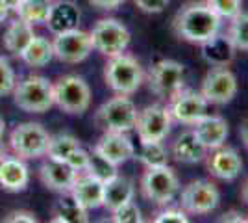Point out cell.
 I'll list each match as a JSON object with an SVG mask.
<instances>
[{"instance_id": "obj_31", "label": "cell", "mask_w": 248, "mask_h": 223, "mask_svg": "<svg viewBox=\"0 0 248 223\" xmlns=\"http://www.w3.org/2000/svg\"><path fill=\"white\" fill-rule=\"evenodd\" d=\"M230 39L237 51H247L248 52V13H239L237 17L232 19L230 26Z\"/></svg>"}, {"instance_id": "obj_10", "label": "cell", "mask_w": 248, "mask_h": 223, "mask_svg": "<svg viewBox=\"0 0 248 223\" xmlns=\"http://www.w3.org/2000/svg\"><path fill=\"white\" fill-rule=\"evenodd\" d=\"M170 125H172V117L169 114V108L163 104H150L141 112H137L134 128L137 130L139 141L148 143V141H163L170 132Z\"/></svg>"}, {"instance_id": "obj_37", "label": "cell", "mask_w": 248, "mask_h": 223, "mask_svg": "<svg viewBox=\"0 0 248 223\" xmlns=\"http://www.w3.org/2000/svg\"><path fill=\"white\" fill-rule=\"evenodd\" d=\"M73 170H76L78 173H82V171H85V168H87V164H89V153L85 151V149H82V145L78 149H74L73 153L67 156V160H65Z\"/></svg>"}, {"instance_id": "obj_34", "label": "cell", "mask_w": 248, "mask_h": 223, "mask_svg": "<svg viewBox=\"0 0 248 223\" xmlns=\"http://www.w3.org/2000/svg\"><path fill=\"white\" fill-rule=\"evenodd\" d=\"M206 4L220 19H233L241 13V0H206Z\"/></svg>"}, {"instance_id": "obj_4", "label": "cell", "mask_w": 248, "mask_h": 223, "mask_svg": "<svg viewBox=\"0 0 248 223\" xmlns=\"http://www.w3.org/2000/svg\"><path fill=\"white\" fill-rule=\"evenodd\" d=\"M54 104L69 116H82L91 106V87L78 74H65L54 84Z\"/></svg>"}, {"instance_id": "obj_16", "label": "cell", "mask_w": 248, "mask_h": 223, "mask_svg": "<svg viewBox=\"0 0 248 223\" xmlns=\"http://www.w3.org/2000/svg\"><path fill=\"white\" fill-rule=\"evenodd\" d=\"M71 197L78 203L82 208H85L87 212L100 208L104 203V182L100 179H96L89 173H78L76 181H74L73 188H71Z\"/></svg>"}, {"instance_id": "obj_23", "label": "cell", "mask_w": 248, "mask_h": 223, "mask_svg": "<svg viewBox=\"0 0 248 223\" xmlns=\"http://www.w3.org/2000/svg\"><path fill=\"white\" fill-rule=\"evenodd\" d=\"M134 182L130 181L128 177L123 175H115L111 179L104 182V203L102 206H106L109 212H113L115 208H119L121 205H124L126 201L134 199Z\"/></svg>"}, {"instance_id": "obj_11", "label": "cell", "mask_w": 248, "mask_h": 223, "mask_svg": "<svg viewBox=\"0 0 248 223\" xmlns=\"http://www.w3.org/2000/svg\"><path fill=\"white\" fill-rule=\"evenodd\" d=\"M186 67L174 60H159L148 73V86L161 99H170L184 87Z\"/></svg>"}, {"instance_id": "obj_19", "label": "cell", "mask_w": 248, "mask_h": 223, "mask_svg": "<svg viewBox=\"0 0 248 223\" xmlns=\"http://www.w3.org/2000/svg\"><path fill=\"white\" fill-rule=\"evenodd\" d=\"M30 182V171L19 156H0V188L6 191L26 190Z\"/></svg>"}, {"instance_id": "obj_22", "label": "cell", "mask_w": 248, "mask_h": 223, "mask_svg": "<svg viewBox=\"0 0 248 223\" xmlns=\"http://www.w3.org/2000/svg\"><path fill=\"white\" fill-rule=\"evenodd\" d=\"M200 47H202V58L211 67H228L233 62V56L237 51L228 34H215L207 41L200 43Z\"/></svg>"}, {"instance_id": "obj_14", "label": "cell", "mask_w": 248, "mask_h": 223, "mask_svg": "<svg viewBox=\"0 0 248 223\" xmlns=\"http://www.w3.org/2000/svg\"><path fill=\"white\" fill-rule=\"evenodd\" d=\"M169 114L172 121L182 125H195L207 114V101L202 93L193 89H180L169 99Z\"/></svg>"}, {"instance_id": "obj_15", "label": "cell", "mask_w": 248, "mask_h": 223, "mask_svg": "<svg viewBox=\"0 0 248 223\" xmlns=\"http://www.w3.org/2000/svg\"><path fill=\"white\" fill-rule=\"evenodd\" d=\"M93 151L113 166H121L135 156L134 141L130 139L128 132H104Z\"/></svg>"}, {"instance_id": "obj_39", "label": "cell", "mask_w": 248, "mask_h": 223, "mask_svg": "<svg viewBox=\"0 0 248 223\" xmlns=\"http://www.w3.org/2000/svg\"><path fill=\"white\" fill-rule=\"evenodd\" d=\"M137 8L145 13H161L170 0H134Z\"/></svg>"}, {"instance_id": "obj_20", "label": "cell", "mask_w": 248, "mask_h": 223, "mask_svg": "<svg viewBox=\"0 0 248 223\" xmlns=\"http://www.w3.org/2000/svg\"><path fill=\"white\" fill-rule=\"evenodd\" d=\"M45 24L48 26L54 35L78 28L80 24V10L73 0H54L48 11V17Z\"/></svg>"}, {"instance_id": "obj_28", "label": "cell", "mask_w": 248, "mask_h": 223, "mask_svg": "<svg viewBox=\"0 0 248 223\" xmlns=\"http://www.w3.org/2000/svg\"><path fill=\"white\" fill-rule=\"evenodd\" d=\"M50 6L52 0H19L13 6V11L17 13V19L33 26V24H45Z\"/></svg>"}, {"instance_id": "obj_43", "label": "cell", "mask_w": 248, "mask_h": 223, "mask_svg": "<svg viewBox=\"0 0 248 223\" xmlns=\"http://www.w3.org/2000/svg\"><path fill=\"white\" fill-rule=\"evenodd\" d=\"M8 15H10V8H8V4H6L4 0H0V24L8 19Z\"/></svg>"}, {"instance_id": "obj_26", "label": "cell", "mask_w": 248, "mask_h": 223, "mask_svg": "<svg viewBox=\"0 0 248 223\" xmlns=\"http://www.w3.org/2000/svg\"><path fill=\"white\" fill-rule=\"evenodd\" d=\"M19 58L30 67H45L50 64L54 58L52 41H48L46 37H41V35H33V39L19 54Z\"/></svg>"}, {"instance_id": "obj_32", "label": "cell", "mask_w": 248, "mask_h": 223, "mask_svg": "<svg viewBox=\"0 0 248 223\" xmlns=\"http://www.w3.org/2000/svg\"><path fill=\"white\" fill-rule=\"evenodd\" d=\"M85 173H89V175H93V177L100 179L102 182H106L108 179L117 175V166L109 164L108 160H104L100 154H96L93 151V153H89V164L85 168Z\"/></svg>"}, {"instance_id": "obj_5", "label": "cell", "mask_w": 248, "mask_h": 223, "mask_svg": "<svg viewBox=\"0 0 248 223\" xmlns=\"http://www.w3.org/2000/svg\"><path fill=\"white\" fill-rule=\"evenodd\" d=\"M137 108L128 95H117L96 110L94 123L104 132H130L135 127Z\"/></svg>"}, {"instance_id": "obj_8", "label": "cell", "mask_w": 248, "mask_h": 223, "mask_svg": "<svg viewBox=\"0 0 248 223\" xmlns=\"http://www.w3.org/2000/svg\"><path fill=\"white\" fill-rule=\"evenodd\" d=\"M91 43L96 52L106 58L123 54L130 45V32L119 19H100L89 32Z\"/></svg>"}, {"instance_id": "obj_44", "label": "cell", "mask_w": 248, "mask_h": 223, "mask_svg": "<svg viewBox=\"0 0 248 223\" xmlns=\"http://www.w3.org/2000/svg\"><path fill=\"white\" fill-rule=\"evenodd\" d=\"M241 195H243V199H245V203L248 205V179H247V182L243 184V190H241Z\"/></svg>"}, {"instance_id": "obj_9", "label": "cell", "mask_w": 248, "mask_h": 223, "mask_svg": "<svg viewBox=\"0 0 248 223\" xmlns=\"http://www.w3.org/2000/svg\"><path fill=\"white\" fill-rule=\"evenodd\" d=\"M220 203V193L217 186L211 181L197 179L184 186L180 193V205L187 214L193 216H204L213 212Z\"/></svg>"}, {"instance_id": "obj_25", "label": "cell", "mask_w": 248, "mask_h": 223, "mask_svg": "<svg viewBox=\"0 0 248 223\" xmlns=\"http://www.w3.org/2000/svg\"><path fill=\"white\" fill-rule=\"evenodd\" d=\"M54 223H87L89 216L87 210L82 208L71 197V193H65L62 199L54 203L52 206V220Z\"/></svg>"}, {"instance_id": "obj_38", "label": "cell", "mask_w": 248, "mask_h": 223, "mask_svg": "<svg viewBox=\"0 0 248 223\" xmlns=\"http://www.w3.org/2000/svg\"><path fill=\"white\" fill-rule=\"evenodd\" d=\"M4 223H37V216L30 210H11L2 218Z\"/></svg>"}, {"instance_id": "obj_17", "label": "cell", "mask_w": 248, "mask_h": 223, "mask_svg": "<svg viewBox=\"0 0 248 223\" xmlns=\"http://www.w3.org/2000/svg\"><path fill=\"white\" fill-rule=\"evenodd\" d=\"M39 177H41L43 184L48 190L69 193L74 181H76V177H78V171L73 170L63 160L48 158L46 162H43V166L39 168Z\"/></svg>"}, {"instance_id": "obj_47", "label": "cell", "mask_w": 248, "mask_h": 223, "mask_svg": "<svg viewBox=\"0 0 248 223\" xmlns=\"http://www.w3.org/2000/svg\"><path fill=\"white\" fill-rule=\"evenodd\" d=\"M247 222H248V218H247Z\"/></svg>"}, {"instance_id": "obj_35", "label": "cell", "mask_w": 248, "mask_h": 223, "mask_svg": "<svg viewBox=\"0 0 248 223\" xmlns=\"http://www.w3.org/2000/svg\"><path fill=\"white\" fill-rule=\"evenodd\" d=\"M15 89V73L11 69L8 58L0 56V97L13 93Z\"/></svg>"}, {"instance_id": "obj_24", "label": "cell", "mask_w": 248, "mask_h": 223, "mask_svg": "<svg viewBox=\"0 0 248 223\" xmlns=\"http://www.w3.org/2000/svg\"><path fill=\"white\" fill-rule=\"evenodd\" d=\"M207 149L193 130L182 132L172 143V156L182 164H197L206 158Z\"/></svg>"}, {"instance_id": "obj_7", "label": "cell", "mask_w": 248, "mask_h": 223, "mask_svg": "<svg viewBox=\"0 0 248 223\" xmlns=\"http://www.w3.org/2000/svg\"><path fill=\"white\" fill-rule=\"evenodd\" d=\"M180 190V181L172 168L159 166V168H146L141 177V191L148 201L155 205H169Z\"/></svg>"}, {"instance_id": "obj_6", "label": "cell", "mask_w": 248, "mask_h": 223, "mask_svg": "<svg viewBox=\"0 0 248 223\" xmlns=\"http://www.w3.org/2000/svg\"><path fill=\"white\" fill-rule=\"evenodd\" d=\"M50 134L41 123L26 121L13 128L10 134V147L15 153V156L22 160L41 158L46 154Z\"/></svg>"}, {"instance_id": "obj_2", "label": "cell", "mask_w": 248, "mask_h": 223, "mask_svg": "<svg viewBox=\"0 0 248 223\" xmlns=\"http://www.w3.org/2000/svg\"><path fill=\"white\" fill-rule=\"evenodd\" d=\"M143 67L130 54H117L108 58L104 67V80L117 95H132L143 84Z\"/></svg>"}, {"instance_id": "obj_12", "label": "cell", "mask_w": 248, "mask_h": 223, "mask_svg": "<svg viewBox=\"0 0 248 223\" xmlns=\"http://www.w3.org/2000/svg\"><path fill=\"white\" fill-rule=\"evenodd\" d=\"M52 49H54V58H58L63 64H80L93 52V43L89 32L73 28L67 32L56 34Z\"/></svg>"}, {"instance_id": "obj_29", "label": "cell", "mask_w": 248, "mask_h": 223, "mask_svg": "<svg viewBox=\"0 0 248 223\" xmlns=\"http://www.w3.org/2000/svg\"><path fill=\"white\" fill-rule=\"evenodd\" d=\"M137 158L139 162H143L146 168H159V166L169 164V153H167L163 141H148V143H141Z\"/></svg>"}, {"instance_id": "obj_33", "label": "cell", "mask_w": 248, "mask_h": 223, "mask_svg": "<svg viewBox=\"0 0 248 223\" xmlns=\"http://www.w3.org/2000/svg\"><path fill=\"white\" fill-rule=\"evenodd\" d=\"M111 222L115 223H141L143 216H141V208L137 206V203L126 201L124 205H121L119 208H115L111 212Z\"/></svg>"}, {"instance_id": "obj_42", "label": "cell", "mask_w": 248, "mask_h": 223, "mask_svg": "<svg viewBox=\"0 0 248 223\" xmlns=\"http://www.w3.org/2000/svg\"><path fill=\"white\" fill-rule=\"evenodd\" d=\"M239 132H241V138H243V143H245V147L248 149V117L241 123V128H239Z\"/></svg>"}, {"instance_id": "obj_46", "label": "cell", "mask_w": 248, "mask_h": 223, "mask_svg": "<svg viewBox=\"0 0 248 223\" xmlns=\"http://www.w3.org/2000/svg\"><path fill=\"white\" fill-rule=\"evenodd\" d=\"M4 2L8 4V8H10V10H13V6H15V4L19 2V0H4Z\"/></svg>"}, {"instance_id": "obj_41", "label": "cell", "mask_w": 248, "mask_h": 223, "mask_svg": "<svg viewBox=\"0 0 248 223\" xmlns=\"http://www.w3.org/2000/svg\"><path fill=\"white\" fill-rule=\"evenodd\" d=\"M218 222H235V223H243L247 222V218H243V214L241 212H235V210H232V212H226L222 214V218L218 220Z\"/></svg>"}, {"instance_id": "obj_1", "label": "cell", "mask_w": 248, "mask_h": 223, "mask_svg": "<svg viewBox=\"0 0 248 223\" xmlns=\"http://www.w3.org/2000/svg\"><path fill=\"white\" fill-rule=\"evenodd\" d=\"M220 17L206 2L189 4L174 17V32L189 43H204L220 30Z\"/></svg>"}, {"instance_id": "obj_48", "label": "cell", "mask_w": 248, "mask_h": 223, "mask_svg": "<svg viewBox=\"0 0 248 223\" xmlns=\"http://www.w3.org/2000/svg\"><path fill=\"white\" fill-rule=\"evenodd\" d=\"M52 2H54V0H52Z\"/></svg>"}, {"instance_id": "obj_21", "label": "cell", "mask_w": 248, "mask_h": 223, "mask_svg": "<svg viewBox=\"0 0 248 223\" xmlns=\"http://www.w3.org/2000/svg\"><path fill=\"white\" fill-rule=\"evenodd\" d=\"M193 132L197 134V138L204 143V147L209 151L224 145V141L228 138V123L226 119H222L220 116H206L202 119H198L193 125Z\"/></svg>"}, {"instance_id": "obj_30", "label": "cell", "mask_w": 248, "mask_h": 223, "mask_svg": "<svg viewBox=\"0 0 248 223\" xmlns=\"http://www.w3.org/2000/svg\"><path fill=\"white\" fill-rule=\"evenodd\" d=\"M80 147L78 138H74L71 134H56L48 139V147H46V156L54 160H67V156L73 153L74 149Z\"/></svg>"}, {"instance_id": "obj_36", "label": "cell", "mask_w": 248, "mask_h": 223, "mask_svg": "<svg viewBox=\"0 0 248 223\" xmlns=\"http://www.w3.org/2000/svg\"><path fill=\"white\" fill-rule=\"evenodd\" d=\"M155 223H187V212L182 208H165L161 212H157V216L154 218Z\"/></svg>"}, {"instance_id": "obj_13", "label": "cell", "mask_w": 248, "mask_h": 223, "mask_svg": "<svg viewBox=\"0 0 248 223\" xmlns=\"http://www.w3.org/2000/svg\"><path fill=\"white\" fill-rule=\"evenodd\" d=\"M200 93L207 104H228L237 93V78L228 67H213L207 71Z\"/></svg>"}, {"instance_id": "obj_3", "label": "cell", "mask_w": 248, "mask_h": 223, "mask_svg": "<svg viewBox=\"0 0 248 223\" xmlns=\"http://www.w3.org/2000/svg\"><path fill=\"white\" fill-rule=\"evenodd\" d=\"M13 103L28 114H43L54 106V84L45 76L31 74L15 84Z\"/></svg>"}, {"instance_id": "obj_45", "label": "cell", "mask_w": 248, "mask_h": 223, "mask_svg": "<svg viewBox=\"0 0 248 223\" xmlns=\"http://www.w3.org/2000/svg\"><path fill=\"white\" fill-rule=\"evenodd\" d=\"M4 132H6V121H4V117L0 116V141L4 138Z\"/></svg>"}, {"instance_id": "obj_27", "label": "cell", "mask_w": 248, "mask_h": 223, "mask_svg": "<svg viewBox=\"0 0 248 223\" xmlns=\"http://www.w3.org/2000/svg\"><path fill=\"white\" fill-rule=\"evenodd\" d=\"M33 35H35L33 34V26L28 24V22L21 21V19H17V21L10 22V26L6 28L2 43H4L8 52H13L19 56L24 51V47L33 39Z\"/></svg>"}, {"instance_id": "obj_18", "label": "cell", "mask_w": 248, "mask_h": 223, "mask_svg": "<svg viewBox=\"0 0 248 223\" xmlns=\"http://www.w3.org/2000/svg\"><path fill=\"white\" fill-rule=\"evenodd\" d=\"M243 170V160L233 147L213 149V153L207 156V171L220 181H233L237 179Z\"/></svg>"}, {"instance_id": "obj_40", "label": "cell", "mask_w": 248, "mask_h": 223, "mask_svg": "<svg viewBox=\"0 0 248 223\" xmlns=\"http://www.w3.org/2000/svg\"><path fill=\"white\" fill-rule=\"evenodd\" d=\"M87 2L98 10H117L124 0H87Z\"/></svg>"}]
</instances>
